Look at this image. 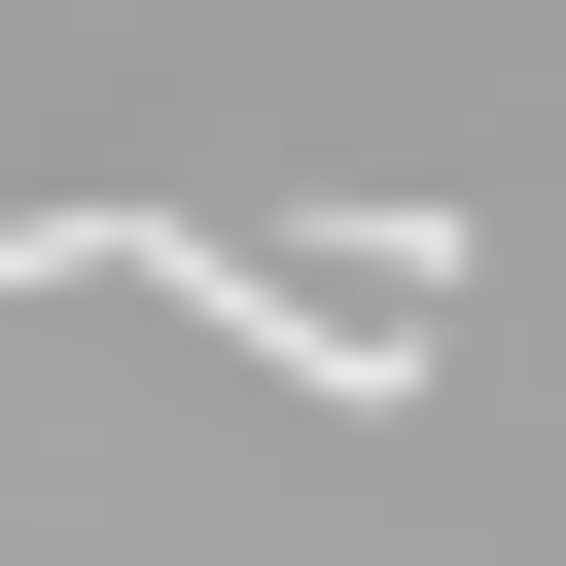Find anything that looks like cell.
<instances>
[{
    "mask_svg": "<svg viewBox=\"0 0 566 566\" xmlns=\"http://www.w3.org/2000/svg\"><path fill=\"white\" fill-rule=\"evenodd\" d=\"M0 318H212V354H283L318 424H424V318H389L354 248H248V212H0Z\"/></svg>",
    "mask_w": 566,
    "mask_h": 566,
    "instance_id": "6da1fadb",
    "label": "cell"
}]
</instances>
